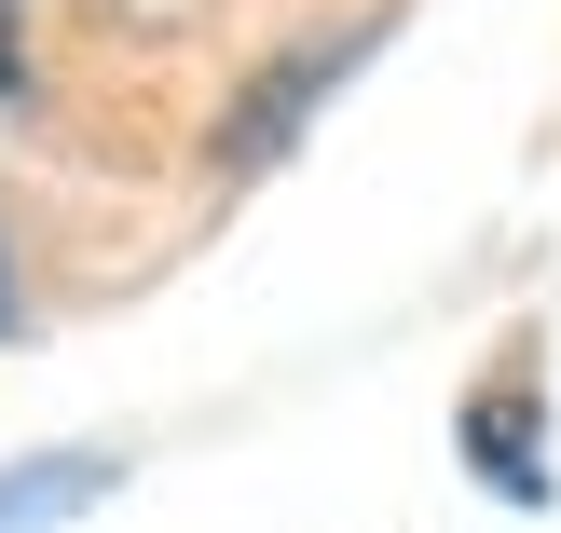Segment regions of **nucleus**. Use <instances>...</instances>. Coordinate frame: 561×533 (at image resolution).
Here are the masks:
<instances>
[{
    "mask_svg": "<svg viewBox=\"0 0 561 533\" xmlns=\"http://www.w3.org/2000/svg\"><path fill=\"white\" fill-rule=\"evenodd\" d=\"M356 55H370V27H329V42H316V55H288V69H274V82H261V96H247V109H233V124H219V164H233V178H247V164H274V151H288V124H301V109H316V96H329V82H343V69H356Z\"/></svg>",
    "mask_w": 561,
    "mask_h": 533,
    "instance_id": "1",
    "label": "nucleus"
},
{
    "mask_svg": "<svg viewBox=\"0 0 561 533\" xmlns=\"http://www.w3.org/2000/svg\"><path fill=\"white\" fill-rule=\"evenodd\" d=\"M466 465H480L507 507H548V425H535V383H480V397H466Z\"/></svg>",
    "mask_w": 561,
    "mask_h": 533,
    "instance_id": "2",
    "label": "nucleus"
},
{
    "mask_svg": "<svg viewBox=\"0 0 561 533\" xmlns=\"http://www.w3.org/2000/svg\"><path fill=\"white\" fill-rule=\"evenodd\" d=\"M110 493V452H42V465H0V533H55Z\"/></svg>",
    "mask_w": 561,
    "mask_h": 533,
    "instance_id": "3",
    "label": "nucleus"
},
{
    "mask_svg": "<svg viewBox=\"0 0 561 533\" xmlns=\"http://www.w3.org/2000/svg\"><path fill=\"white\" fill-rule=\"evenodd\" d=\"M0 96H14V0H0Z\"/></svg>",
    "mask_w": 561,
    "mask_h": 533,
    "instance_id": "4",
    "label": "nucleus"
},
{
    "mask_svg": "<svg viewBox=\"0 0 561 533\" xmlns=\"http://www.w3.org/2000/svg\"><path fill=\"white\" fill-rule=\"evenodd\" d=\"M0 328H14V274H0Z\"/></svg>",
    "mask_w": 561,
    "mask_h": 533,
    "instance_id": "5",
    "label": "nucleus"
}]
</instances>
